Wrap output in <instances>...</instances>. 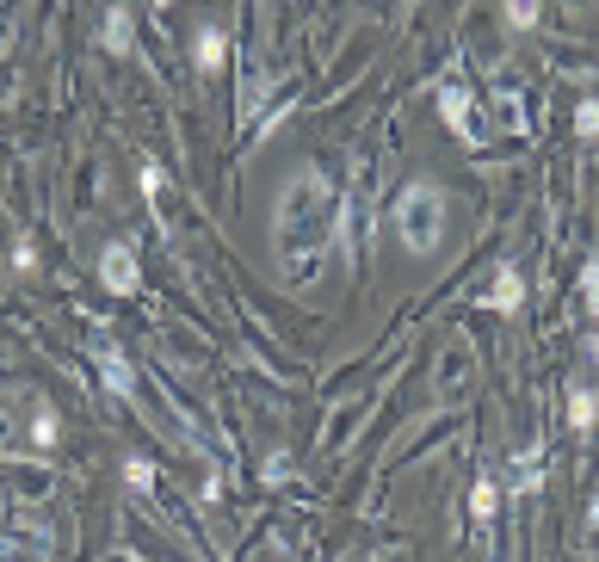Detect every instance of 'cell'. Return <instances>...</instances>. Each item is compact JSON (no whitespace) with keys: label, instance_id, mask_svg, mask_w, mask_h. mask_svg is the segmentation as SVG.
Returning a JSON list of instances; mask_svg holds the SVG:
<instances>
[{"label":"cell","instance_id":"obj_8","mask_svg":"<svg viewBox=\"0 0 599 562\" xmlns=\"http://www.w3.org/2000/svg\"><path fill=\"white\" fill-rule=\"evenodd\" d=\"M192 56H198V68H204V75H217V68H223V31H198V44H192Z\"/></svg>","mask_w":599,"mask_h":562},{"label":"cell","instance_id":"obj_14","mask_svg":"<svg viewBox=\"0 0 599 562\" xmlns=\"http://www.w3.org/2000/svg\"><path fill=\"white\" fill-rule=\"evenodd\" d=\"M124 476H130V488H136V495H149V488H155V470H149L143 458H130V464H124Z\"/></svg>","mask_w":599,"mask_h":562},{"label":"cell","instance_id":"obj_1","mask_svg":"<svg viewBox=\"0 0 599 562\" xmlns=\"http://www.w3.org/2000/svg\"><path fill=\"white\" fill-rule=\"evenodd\" d=\"M278 272L291 285H309L322 272V254H328V235H334V186L322 180L315 167H303L297 180L278 198Z\"/></svg>","mask_w":599,"mask_h":562},{"label":"cell","instance_id":"obj_4","mask_svg":"<svg viewBox=\"0 0 599 562\" xmlns=\"http://www.w3.org/2000/svg\"><path fill=\"white\" fill-rule=\"evenodd\" d=\"M99 278L112 297H136V248L130 241H112V248L99 254Z\"/></svg>","mask_w":599,"mask_h":562},{"label":"cell","instance_id":"obj_17","mask_svg":"<svg viewBox=\"0 0 599 562\" xmlns=\"http://www.w3.org/2000/svg\"><path fill=\"white\" fill-rule=\"evenodd\" d=\"M161 186H167V173H161V167H143V192L161 198Z\"/></svg>","mask_w":599,"mask_h":562},{"label":"cell","instance_id":"obj_3","mask_svg":"<svg viewBox=\"0 0 599 562\" xmlns=\"http://www.w3.org/2000/svg\"><path fill=\"white\" fill-rule=\"evenodd\" d=\"M439 112H445V124L464 136L470 149L488 143V124H482V112H476V93H470L464 75H445V81H439Z\"/></svg>","mask_w":599,"mask_h":562},{"label":"cell","instance_id":"obj_2","mask_svg":"<svg viewBox=\"0 0 599 562\" xmlns=\"http://www.w3.org/2000/svg\"><path fill=\"white\" fill-rule=\"evenodd\" d=\"M445 192L433 186V180H414V186H402V198H396V235H402V248L408 254H439V241H445Z\"/></svg>","mask_w":599,"mask_h":562},{"label":"cell","instance_id":"obj_9","mask_svg":"<svg viewBox=\"0 0 599 562\" xmlns=\"http://www.w3.org/2000/svg\"><path fill=\"white\" fill-rule=\"evenodd\" d=\"M538 482H544V458H538V451H519V458H513V488H519V495H532Z\"/></svg>","mask_w":599,"mask_h":562},{"label":"cell","instance_id":"obj_5","mask_svg":"<svg viewBox=\"0 0 599 562\" xmlns=\"http://www.w3.org/2000/svg\"><path fill=\"white\" fill-rule=\"evenodd\" d=\"M93 365H99V377H105V390H112L118 402H130V396H136V377H130V359L118 353V346H112V340H99V346H93Z\"/></svg>","mask_w":599,"mask_h":562},{"label":"cell","instance_id":"obj_18","mask_svg":"<svg viewBox=\"0 0 599 562\" xmlns=\"http://www.w3.org/2000/svg\"><path fill=\"white\" fill-rule=\"evenodd\" d=\"M13 266H19V272H31V266H38V248H31V241H19V254H13Z\"/></svg>","mask_w":599,"mask_h":562},{"label":"cell","instance_id":"obj_13","mask_svg":"<svg viewBox=\"0 0 599 562\" xmlns=\"http://www.w3.org/2000/svg\"><path fill=\"white\" fill-rule=\"evenodd\" d=\"M575 130H581V136H599V99H581V105H575Z\"/></svg>","mask_w":599,"mask_h":562},{"label":"cell","instance_id":"obj_10","mask_svg":"<svg viewBox=\"0 0 599 562\" xmlns=\"http://www.w3.org/2000/svg\"><path fill=\"white\" fill-rule=\"evenodd\" d=\"M569 420H575V427L587 433L593 420H599V396H593V390H575V396H569Z\"/></svg>","mask_w":599,"mask_h":562},{"label":"cell","instance_id":"obj_12","mask_svg":"<svg viewBox=\"0 0 599 562\" xmlns=\"http://www.w3.org/2000/svg\"><path fill=\"white\" fill-rule=\"evenodd\" d=\"M470 513H476V519H488V513H495V482H488V476L470 488Z\"/></svg>","mask_w":599,"mask_h":562},{"label":"cell","instance_id":"obj_19","mask_svg":"<svg viewBox=\"0 0 599 562\" xmlns=\"http://www.w3.org/2000/svg\"><path fill=\"white\" fill-rule=\"evenodd\" d=\"M155 7H173V0H155Z\"/></svg>","mask_w":599,"mask_h":562},{"label":"cell","instance_id":"obj_11","mask_svg":"<svg viewBox=\"0 0 599 562\" xmlns=\"http://www.w3.org/2000/svg\"><path fill=\"white\" fill-rule=\"evenodd\" d=\"M538 7H544V0H507V25H513V31H532V25H538Z\"/></svg>","mask_w":599,"mask_h":562},{"label":"cell","instance_id":"obj_15","mask_svg":"<svg viewBox=\"0 0 599 562\" xmlns=\"http://www.w3.org/2000/svg\"><path fill=\"white\" fill-rule=\"evenodd\" d=\"M31 439H38V445L50 451V445H56V420H50V414H38V420H31Z\"/></svg>","mask_w":599,"mask_h":562},{"label":"cell","instance_id":"obj_16","mask_svg":"<svg viewBox=\"0 0 599 562\" xmlns=\"http://www.w3.org/2000/svg\"><path fill=\"white\" fill-rule=\"evenodd\" d=\"M581 285H587V303H593V315H599V260L581 272Z\"/></svg>","mask_w":599,"mask_h":562},{"label":"cell","instance_id":"obj_6","mask_svg":"<svg viewBox=\"0 0 599 562\" xmlns=\"http://www.w3.org/2000/svg\"><path fill=\"white\" fill-rule=\"evenodd\" d=\"M525 303V278L513 272V266H501L495 278H488V291H482V309H501V315H513Z\"/></svg>","mask_w":599,"mask_h":562},{"label":"cell","instance_id":"obj_7","mask_svg":"<svg viewBox=\"0 0 599 562\" xmlns=\"http://www.w3.org/2000/svg\"><path fill=\"white\" fill-rule=\"evenodd\" d=\"M130 7H112L105 13V56H130Z\"/></svg>","mask_w":599,"mask_h":562}]
</instances>
